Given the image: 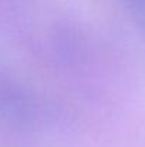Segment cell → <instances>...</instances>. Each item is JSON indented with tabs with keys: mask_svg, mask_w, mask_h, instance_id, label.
Returning a JSON list of instances; mask_svg holds the SVG:
<instances>
[{
	"mask_svg": "<svg viewBox=\"0 0 145 147\" xmlns=\"http://www.w3.org/2000/svg\"><path fill=\"white\" fill-rule=\"evenodd\" d=\"M134 14L138 24L145 30V0H121Z\"/></svg>",
	"mask_w": 145,
	"mask_h": 147,
	"instance_id": "cell-1",
	"label": "cell"
}]
</instances>
